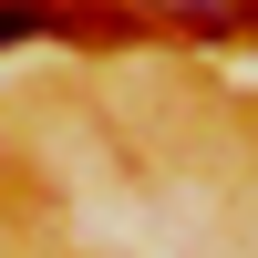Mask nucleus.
<instances>
[{
    "label": "nucleus",
    "mask_w": 258,
    "mask_h": 258,
    "mask_svg": "<svg viewBox=\"0 0 258 258\" xmlns=\"http://www.w3.org/2000/svg\"><path fill=\"white\" fill-rule=\"evenodd\" d=\"M31 31H83L62 0H0V41H31Z\"/></svg>",
    "instance_id": "1"
},
{
    "label": "nucleus",
    "mask_w": 258,
    "mask_h": 258,
    "mask_svg": "<svg viewBox=\"0 0 258 258\" xmlns=\"http://www.w3.org/2000/svg\"><path fill=\"white\" fill-rule=\"evenodd\" d=\"M227 21H248V31H258V0H227Z\"/></svg>",
    "instance_id": "2"
}]
</instances>
